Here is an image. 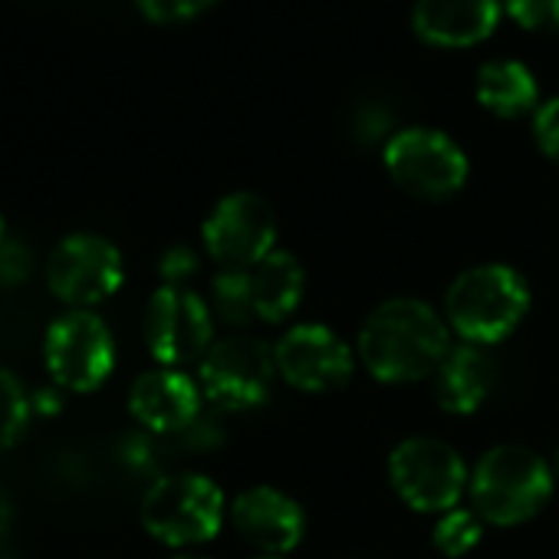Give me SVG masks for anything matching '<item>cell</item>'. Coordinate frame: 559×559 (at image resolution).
I'll return each mask as SVG.
<instances>
[{
	"mask_svg": "<svg viewBox=\"0 0 559 559\" xmlns=\"http://www.w3.org/2000/svg\"><path fill=\"white\" fill-rule=\"evenodd\" d=\"M448 349L444 320L428 304L408 297L382 304L359 333L362 366L389 385L435 376Z\"/></svg>",
	"mask_w": 559,
	"mask_h": 559,
	"instance_id": "cell-1",
	"label": "cell"
},
{
	"mask_svg": "<svg viewBox=\"0 0 559 559\" xmlns=\"http://www.w3.org/2000/svg\"><path fill=\"white\" fill-rule=\"evenodd\" d=\"M448 320L464 343L493 346L507 340L530 310L526 280L507 263L464 270L448 290Z\"/></svg>",
	"mask_w": 559,
	"mask_h": 559,
	"instance_id": "cell-2",
	"label": "cell"
},
{
	"mask_svg": "<svg viewBox=\"0 0 559 559\" xmlns=\"http://www.w3.org/2000/svg\"><path fill=\"white\" fill-rule=\"evenodd\" d=\"M552 477V467L530 448H490L471 474L474 510L493 526H516L546 507Z\"/></svg>",
	"mask_w": 559,
	"mask_h": 559,
	"instance_id": "cell-3",
	"label": "cell"
},
{
	"mask_svg": "<svg viewBox=\"0 0 559 559\" xmlns=\"http://www.w3.org/2000/svg\"><path fill=\"white\" fill-rule=\"evenodd\" d=\"M221 487L194 471L162 474L142 493L139 520L148 536L165 546H198L217 536L224 523Z\"/></svg>",
	"mask_w": 559,
	"mask_h": 559,
	"instance_id": "cell-4",
	"label": "cell"
},
{
	"mask_svg": "<svg viewBox=\"0 0 559 559\" xmlns=\"http://www.w3.org/2000/svg\"><path fill=\"white\" fill-rule=\"evenodd\" d=\"M44 366L50 382L73 395L103 389L116 369V340L106 320L93 310H67L47 326Z\"/></svg>",
	"mask_w": 559,
	"mask_h": 559,
	"instance_id": "cell-5",
	"label": "cell"
},
{
	"mask_svg": "<svg viewBox=\"0 0 559 559\" xmlns=\"http://www.w3.org/2000/svg\"><path fill=\"white\" fill-rule=\"evenodd\" d=\"M385 171L392 181L425 201H441L451 198L464 188L467 181V155L464 148L441 129L431 126H408L399 129L385 142Z\"/></svg>",
	"mask_w": 559,
	"mask_h": 559,
	"instance_id": "cell-6",
	"label": "cell"
},
{
	"mask_svg": "<svg viewBox=\"0 0 559 559\" xmlns=\"http://www.w3.org/2000/svg\"><path fill=\"white\" fill-rule=\"evenodd\" d=\"M47 287L50 294L67 304L70 310H93L96 304L109 300L126 280L122 250L93 230L67 234L47 253Z\"/></svg>",
	"mask_w": 559,
	"mask_h": 559,
	"instance_id": "cell-7",
	"label": "cell"
},
{
	"mask_svg": "<svg viewBox=\"0 0 559 559\" xmlns=\"http://www.w3.org/2000/svg\"><path fill=\"white\" fill-rule=\"evenodd\" d=\"M276 376L280 372H276L273 349L247 333H234L211 343V349L198 362L204 399L234 412L266 402Z\"/></svg>",
	"mask_w": 559,
	"mask_h": 559,
	"instance_id": "cell-8",
	"label": "cell"
},
{
	"mask_svg": "<svg viewBox=\"0 0 559 559\" xmlns=\"http://www.w3.org/2000/svg\"><path fill=\"white\" fill-rule=\"evenodd\" d=\"M395 493L421 513H448L471 484L461 454L438 438H408L389 457Z\"/></svg>",
	"mask_w": 559,
	"mask_h": 559,
	"instance_id": "cell-9",
	"label": "cell"
},
{
	"mask_svg": "<svg viewBox=\"0 0 559 559\" xmlns=\"http://www.w3.org/2000/svg\"><path fill=\"white\" fill-rule=\"evenodd\" d=\"M214 317L188 287H158L145 307V346L158 366L181 369L211 349Z\"/></svg>",
	"mask_w": 559,
	"mask_h": 559,
	"instance_id": "cell-10",
	"label": "cell"
},
{
	"mask_svg": "<svg viewBox=\"0 0 559 559\" xmlns=\"http://www.w3.org/2000/svg\"><path fill=\"white\" fill-rule=\"evenodd\" d=\"M201 237L207 253L224 270H247L273 253L276 214L266 198L253 191H234L211 207Z\"/></svg>",
	"mask_w": 559,
	"mask_h": 559,
	"instance_id": "cell-11",
	"label": "cell"
},
{
	"mask_svg": "<svg viewBox=\"0 0 559 559\" xmlns=\"http://www.w3.org/2000/svg\"><path fill=\"white\" fill-rule=\"evenodd\" d=\"M276 372L300 392H333L353 376L349 346L320 323L294 326L273 349Z\"/></svg>",
	"mask_w": 559,
	"mask_h": 559,
	"instance_id": "cell-12",
	"label": "cell"
},
{
	"mask_svg": "<svg viewBox=\"0 0 559 559\" xmlns=\"http://www.w3.org/2000/svg\"><path fill=\"white\" fill-rule=\"evenodd\" d=\"M234 530L263 556H280L300 546L307 533L304 507L276 487H250L230 503Z\"/></svg>",
	"mask_w": 559,
	"mask_h": 559,
	"instance_id": "cell-13",
	"label": "cell"
},
{
	"mask_svg": "<svg viewBox=\"0 0 559 559\" xmlns=\"http://www.w3.org/2000/svg\"><path fill=\"white\" fill-rule=\"evenodd\" d=\"M129 412L148 435H181L201 418V389L181 369H148L129 389Z\"/></svg>",
	"mask_w": 559,
	"mask_h": 559,
	"instance_id": "cell-14",
	"label": "cell"
},
{
	"mask_svg": "<svg viewBox=\"0 0 559 559\" xmlns=\"http://www.w3.org/2000/svg\"><path fill=\"white\" fill-rule=\"evenodd\" d=\"M503 17V0H415L412 31L438 50H467L484 44Z\"/></svg>",
	"mask_w": 559,
	"mask_h": 559,
	"instance_id": "cell-15",
	"label": "cell"
},
{
	"mask_svg": "<svg viewBox=\"0 0 559 559\" xmlns=\"http://www.w3.org/2000/svg\"><path fill=\"white\" fill-rule=\"evenodd\" d=\"M493 382H497V366L490 353L484 346L461 343L448 349L435 369V399L451 415H471L487 402Z\"/></svg>",
	"mask_w": 559,
	"mask_h": 559,
	"instance_id": "cell-16",
	"label": "cell"
},
{
	"mask_svg": "<svg viewBox=\"0 0 559 559\" xmlns=\"http://www.w3.org/2000/svg\"><path fill=\"white\" fill-rule=\"evenodd\" d=\"M474 96L497 119H523L539 109V83L533 70L510 57L487 60L477 70Z\"/></svg>",
	"mask_w": 559,
	"mask_h": 559,
	"instance_id": "cell-17",
	"label": "cell"
},
{
	"mask_svg": "<svg viewBox=\"0 0 559 559\" xmlns=\"http://www.w3.org/2000/svg\"><path fill=\"white\" fill-rule=\"evenodd\" d=\"M304 287H307V273L300 260L287 250H273L250 273L253 317L263 323H284L300 307Z\"/></svg>",
	"mask_w": 559,
	"mask_h": 559,
	"instance_id": "cell-18",
	"label": "cell"
},
{
	"mask_svg": "<svg viewBox=\"0 0 559 559\" xmlns=\"http://www.w3.org/2000/svg\"><path fill=\"white\" fill-rule=\"evenodd\" d=\"M31 418H34V402L24 379L14 369L0 366V454L11 451L24 438Z\"/></svg>",
	"mask_w": 559,
	"mask_h": 559,
	"instance_id": "cell-19",
	"label": "cell"
},
{
	"mask_svg": "<svg viewBox=\"0 0 559 559\" xmlns=\"http://www.w3.org/2000/svg\"><path fill=\"white\" fill-rule=\"evenodd\" d=\"M211 300H214V317L230 323V326H243L247 320H253V294H250V273L247 270H221L211 280Z\"/></svg>",
	"mask_w": 559,
	"mask_h": 559,
	"instance_id": "cell-20",
	"label": "cell"
},
{
	"mask_svg": "<svg viewBox=\"0 0 559 559\" xmlns=\"http://www.w3.org/2000/svg\"><path fill=\"white\" fill-rule=\"evenodd\" d=\"M480 543V516L471 510H448L435 526V546L444 556H464Z\"/></svg>",
	"mask_w": 559,
	"mask_h": 559,
	"instance_id": "cell-21",
	"label": "cell"
},
{
	"mask_svg": "<svg viewBox=\"0 0 559 559\" xmlns=\"http://www.w3.org/2000/svg\"><path fill=\"white\" fill-rule=\"evenodd\" d=\"M503 14L530 34H559V0H503Z\"/></svg>",
	"mask_w": 559,
	"mask_h": 559,
	"instance_id": "cell-22",
	"label": "cell"
},
{
	"mask_svg": "<svg viewBox=\"0 0 559 559\" xmlns=\"http://www.w3.org/2000/svg\"><path fill=\"white\" fill-rule=\"evenodd\" d=\"M34 273V250L17 240L4 237L0 240V287H21Z\"/></svg>",
	"mask_w": 559,
	"mask_h": 559,
	"instance_id": "cell-23",
	"label": "cell"
},
{
	"mask_svg": "<svg viewBox=\"0 0 559 559\" xmlns=\"http://www.w3.org/2000/svg\"><path fill=\"white\" fill-rule=\"evenodd\" d=\"M135 4L152 24H185L201 17L217 0H135Z\"/></svg>",
	"mask_w": 559,
	"mask_h": 559,
	"instance_id": "cell-24",
	"label": "cell"
},
{
	"mask_svg": "<svg viewBox=\"0 0 559 559\" xmlns=\"http://www.w3.org/2000/svg\"><path fill=\"white\" fill-rule=\"evenodd\" d=\"M533 139L539 152L559 165V96L539 103V109L533 112Z\"/></svg>",
	"mask_w": 559,
	"mask_h": 559,
	"instance_id": "cell-25",
	"label": "cell"
},
{
	"mask_svg": "<svg viewBox=\"0 0 559 559\" xmlns=\"http://www.w3.org/2000/svg\"><path fill=\"white\" fill-rule=\"evenodd\" d=\"M194 266H198V257H194V250L191 247H168L165 253H162V260H158V273H162V280L168 287H181V280H188L191 273H194Z\"/></svg>",
	"mask_w": 559,
	"mask_h": 559,
	"instance_id": "cell-26",
	"label": "cell"
},
{
	"mask_svg": "<svg viewBox=\"0 0 559 559\" xmlns=\"http://www.w3.org/2000/svg\"><path fill=\"white\" fill-rule=\"evenodd\" d=\"M31 402H34V415H60L63 408V389H40V392H31Z\"/></svg>",
	"mask_w": 559,
	"mask_h": 559,
	"instance_id": "cell-27",
	"label": "cell"
},
{
	"mask_svg": "<svg viewBox=\"0 0 559 559\" xmlns=\"http://www.w3.org/2000/svg\"><path fill=\"white\" fill-rule=\"evenodd\" d=\"M8 523H11V516H8V510H4V507H0V539L8 536Z\"/></svg>",
	"mask_w": 559,
	"mask_h": 559,
	"instance_id": "cell-28",
	"label": "cell"
},
{
	"mask_svg": "<svg viewBox=\"0 0 559 559\" xmlns=\"http://www.w3.org/2000/svg\"><path fill=\"white\" fill-rule=\"evenodd\" d=\"M168 559H207V556H194V552H181V556H168Z\"/></svg>",
	"mask_w": 559,
	"mask_h": 559,
	"instance_id": "cell-29",
	"label": "cell"
},
{
	"mask_svg": "<svg viewBox=\"0 0 559 559\" xmlns=\"http://www.w3.org/2000/svg\"><path fill=\"white\" fill-rule=\"evenodd\" d=\"M552 474L559 477V448H556V454H552Z\"/></svg>",
	"mask_w": 559,
	"mask_h": 559,
	"instance_id": "cell-30",
	"label": "cell"
},
{
	"mask_svg": "<svg viewBox=\"0 0 559 559\" xmlns=\"http://www.w3.org/2000/svg\"><path fill=\"white\" fill-rule=\"evenodd\" d=\"M8 237V224H4V214H0V240Z\"/></svg>",
	"mask_w": 559,
	"mask_h": 559,
	"instance_id": "cell-31",
	"label": "cell"
},
{
	"mask_svg": "<svg viewBox=\"0 0 559 559\" xmlns=\"http://www.w3.org/2000/svg\"><path fill=\"white\" fill-rule=\"evenodd\" d=\"M257 559H284V556H257Z\"/></svg>",
	"mask_w": 559,
	"mask_h": 559,
	"instance_id": "cell-32",
	"label": "cell"
}]
</instances>
